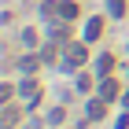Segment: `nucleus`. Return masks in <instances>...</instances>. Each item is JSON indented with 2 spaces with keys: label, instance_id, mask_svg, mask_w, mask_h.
<instances>
[{
  "label": "nucleus",
  "instance_id": "nucleus-1",
  "mask_svg": "<svg viewBox=\"0 0 129 129\" xmlns=\"http://www.w3.org/2000/svg\"><path fill=\"white\" fill-rule=\"evenodd\" d=\"M89 63V41H70V44H63V70H78Z\"/></svg>",
  "mask_w": 129,
  "mask_h": 129
},
{
  "label": "nucleus",
  "instance_id": "nucleus-2",
  "mask_svg": "<svg viewBox=\"0 0 129 129\" xmlns=\"http://www.w3.org/2000/svg\"><path fill=\"white\" fill-rule=\"evenodd\" d=\"M100 96L107 100V103H111V100H118V96H122V85H118V78H100Z\"/></svg>",
  "mask_w": 129,
  "mask_h": 129
},
{
  "label": "nucleus",
  "instance_id": "nucleus-3",
  "mask_svg": "<svg viewBox=\"0 0 129 129\" xmlns=\"http://www.w3.org/2000/svg\"><path fill=\"white\" fill-rule=\"evenodd\" d=\"M85 111H89V122H100L103 114H107V100H103V96L89 100V107H85Z\"/></svg>",
  "mask_w": 129,
  "mask_h": 129
},
{
  "label": "nucleus",
  "instance_id": "nucleus-4",
  "mask_svg": "<svg viewBox=\"0 0 129 129\" xmlns=\"http://www.w3.org/2000/svg\"><path fill=\"white\" fill-rule=\"evenodd\" d=\"M48 41H55V44H70V30L63 26V22H52V26H48Z\"/></svg>",
  "mask_w": 129,
  "mask_h": 129
},
{
  "label": "nucleus",
  "instance_id": "nucleus-5",
  "mask_svg": "<svg viewBox=\"0 0 129 129\" xmlns=\"http://www.w3.org/2000/svg\"><path fill=\"white\" fill-rule=\"evenodd\" d=\"M100 33H103V19H89L85 22V33H81V41H100Z\"/></svg>",
  "mask_w": 129,
  "mask_h": 129
},
{
  "label": "nucleus",
  "instance_id": "nucleus-6",
  "mask_svg": "<svg viewBox=\"0 0 129 129\" xmlns=\"http://www.w3.org/2000/svg\"><path fill=\"white\" fill-rule=\"evenodd\" d=\"M111 70H114V55L103 52V55L96 59V74H100V78H111Z\"/></svg>",
  "mask_w": 129,
  "mask_h": 129
},
{
  "label": "nucleus",
  "instance_id": "nucleus-7",
  "mask_svg": "<svg viewBox=\"0 0 129 129\" xmlns=\"http://www.w3.org/2000/svg\"><path fill=\"white\" fill-rule=\"evenodd\" d=\"M59 19H78V4H74V0H59Z\"/></svg>",
  "mask_w": 129,
  "mask_h": 129
},
{
  "label": "nucleus",
  "instance_id": "nucleus-8",
  "mask_svg": "<svg viewBox=\"0 0 129 129\" xmlns=\"http://www.w3.org/2000/svg\"><path fill=\"white\" fill-rule=\"evenodd\" d=\"M37 67H41V55H22V59H19V70H22V74H33Z\"/></svg>",
  "mask_w": 129,
  "mask_h": 129
},
{
  "label": "nucleus",
  "instance_id": "nucleus-9",
  "mask_svg": "<svg viewBox=\"0 0 129 129\" xmlns=\"http://www.w3.org/2000/svg\"><path fill=\"white\" fill-rule=\"evenodd\" d=\"M41 15L44 19H59V0H44L41 4Z\"/></svg>",
  "mask_w": 129,
  "mask_h": 129
},
{
  "label": "nucleus",
  "instance_id": "nucleus-10",
  "mask_svg": "<svg viewBox=\"0 0 129 129\" xmlns=\"http://www.w3.org/2000/svg\"><path fill=\"white\" fill-rule=\"evenodd\" d=\"M15 122H19V111H15V107H4V114H0V125H4V129H11Z\"/></svg>",
  "mask_w": 129,
  "mask_h": 129
},
{
  "label": "nucleus",
  "instance_id": "nucleus-11",
  "mask_svg": "<svg viewBox=\"0 0 129 129\" xmlns=\"http://www.w3.org/2000/svg\"><path fill=\"white\" fill-rule=\"evenodd\" d=\"M107 11L114 19H122V15H125V0H107Z\"/></svg>",
  "mask_w": 129,
  "mask_h": 129
},
{
  "label": "nucleus",
  "instance_id": "nucleus-12",
  "mask_svg": "<svg viewBox=\"0 0 129 129\" xmlns=\"http://www.w3.org/2000/svg\"><path fill=\"white\" fill-rule=\"evenodd\" d=\"M22 44H26V48H37V33H33V30H22Z\"/></svg>",
  "mask_w": 129,
  "mask_h": 129
},
{
  "label": "nucleus",
  "instance_id": "nucleus-13",
  "mask_svg": "<svg viewBox=\"0 0 129 129\" xmlns=\"http://www.w3.org/2000/svg\"><path fill=\"white\" fill-rule=\"evenodd\" d=\"M92 89V78L89 74H78V92H89Z\"/></svg>",
  "mask_w": 129,
  "mask_h": 129
},
{
  "label": "nucleus",
  "instance_id": "nucleus-14",
  "mask_svg": "<svg viewBox=\"0 0 129 129\" xmlns=\"http://www.w3.org/2000/svg\"><path fill=\"white\" fill-rule=\"evenodd\" d=\"M114 129H129V114H118V122H114Z\"/></svg>",
  "mask_w": 129,
  "mask_h": 129
},
{
  "label": "nucleus",
  "instance_id": "nucleus-15",
  "mask_svg": "<svg viewBox=\"0 0 129 129\" xmlns=\"http://www.w3.org/2000/svg\"><path fill=\"white\" fill-rule=\"evenodd\" d=\"M122 103H125V107H129V92H122Z\"/></svg>",
  "mask_w": 129,
  "mask_h": 129
}]
</instances>
